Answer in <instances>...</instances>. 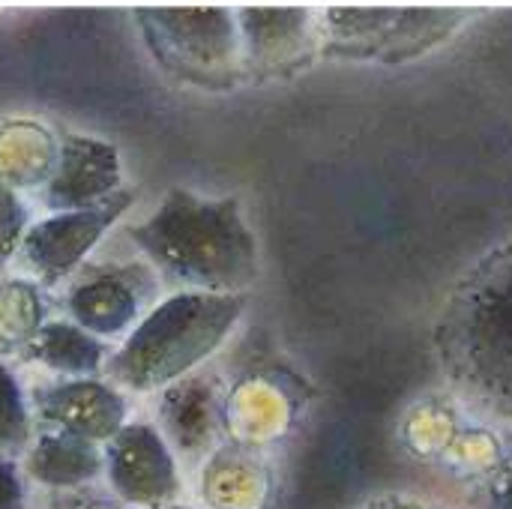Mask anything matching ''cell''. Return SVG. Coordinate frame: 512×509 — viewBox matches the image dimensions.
<instances>
[{
    "label": "cell",
    "mask_w": 512,
    "mask_h": 509,
    "mask_svg": "<svg viewBox=\"0 0 512 509\" xmlns=\"http://www.w3.org/2000/svg\"><path fill=\"white\" fill-rule=\"evenodd\" d=\"M30 228V213L15 186L0 180V270L9 264V258L21 249V240Z\"/></svg>",
    "instance_id": "cell-17"
},
{
    "label": "cell",
    "mask_w": 512,
    "mask_h": 509,
    "mask_svg": "<svg viewBox=\"0 0 512 509\" xmlns=\"http://www.w3.org/2000/svg\"><path fill=\"white\" fill-rule=\"evenodd\" d=\"M495 509H512V465L495 489Z\"/></svg>",
    "instance_id": "cell-19"
},
{
    "label": "cell",
    "mask_w": 512,
    "mask_h": 509,
    "mask_svg": "<svg viewBox=\"0 0 512 509\" xmlns=\"http://www.w3.org/2000/svg\"><path fill=\"white\" fill-rule=\"evenodd\" d=\"M105 474L114 495L132 507L156 509L177 504L180 468L174 450L153 423H126L108 444H102Z\"/></svg>",
    "instance_id": "cell-8"
},
{
    "label": "cell",
    "mask_w": 512,
    "mask_h": 509,
    "mask_svg": "<svg viewBox=\"0 0 512 509\" xmlns=\"http://www.w3.org/2000/svg\"><path fill=\"white\" fill-rule=\"evenodd\" d=\"M246 312V294L177 291L159 300L105 360L114 387L132 393L165 390L213 357Z\"/></svg>",
    "instance_id": "cell-3"
},
{
    "label": "cell",
    "mask_w": 512,
    "mask_h": 509,
    "mask_svg": "<svg viewBox=\"0 0 512 509\" xmlns=\"http://www.w3.org/2000/svg\"><path fill=\"white\" fill-rule=\"evenodd\" d=\"M237 21L252 63L261 66L297 60L315 42V18L309 9H246Z\"/></svg>",
    "instance_id": "cell-13"
},
{
    "label": "cell",
    "mask_w": 512,
    "mask_h": 509,
    "mask_svg": "<svg viewBox=\"0 0 512 509\" xmlns=\"http://www.w3.org/2000/svg\"><path fill=\"white\" fill-rule=\"evenodd\" d=\"M27 507V489L18 465L9 456H0V509Z\"/></svg>",
    "instance_id": "cell-18"
},
{
    "label": "cell",
    "mask_w": 512,
    "mask_h": 509,
    "mask_svg": "<svg viewBox=\"0 0 512 509\" xmlns=\"http://www.w3.org/2000/svg\"><path fill=\"white\" fill-rule=\"evenodd\" d=\"M141 24L153 48L192 75H222L237 63L240 21L228 9H147Z\"/></svg>",
    "instance_id": "cell-7"
},
{
    "label": "cell",
    "mask_w": 512,
    "mask_h": 509,
    "mask_svg": "<svg viewBox=\"0 0 512 509\" xmlns=\"http://www.w3.org/2000/svg\"><path fill=\"white\" fill-rule=\"evenodd\" d=\"M459 15L441 9H333L321 24V39L339 54L399 60L441 42Z\"/></svg>",
    "instance_id": "cell-5"
},
{
    "label": "cell",
    "mask_w": 512,
    "mask_h": 509,
    "mask_svg": "<svg viewBox=\"0 0 512 509\" xmlns=\"http://www.w3.org/2000/svg\"><path fill=\"white\" fill-rule=\"evenodd\" d=\"M33 444V414L15 372L0 363V456H21Z\"/></svg>",
    "instance_id": "cell-16"
},
{
    "label": "cell",
    "mask_w": 512,
    "mask_h": 509,
    "mask_svg": "<svg viewBox=\"0 0 512 509\" xmlns=\"http://www.w3.org/2000/svg\"><path fill=\"white\" fill-rule=\"evenodd\" d=\"M438 342L453 384L483 411L512 420V246L468 276Z\"/></svg>",
    "instance_id": "cell-2"
},
{
    "label": "cell",
    "mask_w": 512,
    "mask_h": 509,
    "mask_svg": "<svg viewBox=\"0 0 512 509\" xmlns=\"http://www.w3.org/2000/svg\"><path fill=\"white\" fill-rule=\"evenodd\" d=\"M120 180V156L108 141L63 135L57 144L54 171L42 183V204L51 213L96 207L123 189Z\"/></svg>",
    "instance_id": "cell-10"
},
{
    "label": "cell",
    "mask_w": 512,
    "mask_h": 509,
    "mask_svg": "<svg viewBox=\"0 0 512 509\" xmlns=\"http://www.w3.org/2000/svg\"><path fill=\"white\" fill-rule=\"evenodd\" d=\"M135 204L132 189H120L114 198L84 207V210H60L39 222H33L21 240V258L39 276L42 285H60L72 279L96 243L129 213Z\"/></svg>",
    "instance_id": "cell-6"
},
{
    "label": "cell",
    "mask_w": 512,
    "mask_h": 509,
    "mask_svg": "<svg viewBox=\"0 0 512 509\" xmlns=\"http://www.w3.org/2000/svg\"><path fill=\"white\" fill-rule=\"evenodd\" d=\"M27 354L36 363H42L45 369L57 372V375L96 378L99 372H105L108 348H105L102 339L81 330L75 321L57 318V321H45L39 327V333L33 336Z\"/></svg>",
    "instance_id": "cell-14"
},
{
    "label": "cell",
    "mask_w": 512,
    "mask_h": 509,
    "mask_svg": "<svg viewBox=\"0 0 512 509\" xmlns=\"http://www.w3.org/2000/svg\"><path fill=\"white\" fill-rule=\"evenodd\" d=\"M102 471V444L57 429L33 438L24 453V474L45 489H75L96 480Z\"/></svg>",
    "instance_id": "cell-12"
},
{
    "label": "cell",
    "mask_w": 512,
    "mask_h": 509,
    "mask_svg": "<svg viewBox=\"0 0 512 509\" xmlns=\"http://www.w3.org/2000/svg\"><path fill=\"white\" fill-rule=\"evenodd\" d=\"M156 509H189V507H180V504H168V507H156Z\"/></svg>",
    "instance_id": "cell-20"
},
{
    "label": "cell",
    "mask_w": 512,
    "mask_h": 509,
    "mask_svg": "<svg viewBox=\"0 0 512 509\" xmlns=\"http://www.w3.org/2000/svg\"><path fill=\"white\" fill-rule=\"evenodd\" d=\"M126 234L156 276L183 291L246 294L261 273L258 240L237 198H204L189 189H171Z\"/></svg>",
    "instance_id": "cell-1"
},
{
    "label": "cell",
    "mask_w": 512,
    "mask_h": 509,
    "mask_svg": "<svg viewBox=\"0 0 512 509\" xmlns=\"http://www.w3.org/2000/svg\"><path fill=\"white\" fill-rule=\"evenodd\" d=\"M159 276L147 261L129 264H87L66 288V315L96 339L129 333L153 306Z\"/></svg>",
    "instance_id": "cell-4"
},
{
    "label": "cell",
    "mask_w": 512,
    "mask_h": 509,
    "mask_svg": "<svg viewBox=\"0 0 512 509\" xmlns=\"http://www.w3.org/2000/svg\"><path fill=\"white\" fill-rule=\"evenodd\" d=\"M30 411L57 432L108 444L129 423L126 396L99 378H66L30 390Z\"/></svg>",
    "instance_id": "cell-9"
},
{
    "label": "cell",
    "mask_w": 512,
    "mask_h": 509,
    "mask_svg": "<svg viewBox=\"0 0 512 509\" xmlns=\"http://www.w3.org/2000/svg\"><path fill=\"white\" fill-rule=\"evenodd\" d=\"M39 294L30 282H3L0 285V345L3 348H30L33 336L42 327Z\"/></svg>",
    "instance_id": "cell-15"
},
{
    "label": "cell",
    "mask_w": 512,
    "mask_h": 509,
    "mask_svg": "<svg viewBox=\"0 0 512 509\" xmlns=\"http://www.w3.org/2000/svg\"><path fill=\"white\" fill-rule=\"evenodd\" d=\"M222 426L219 396L204 375H189L159 393V432L171 450L186 459H201Z\"/></svg>",
    "instance_id": "cell-11"
}]
</instances>
